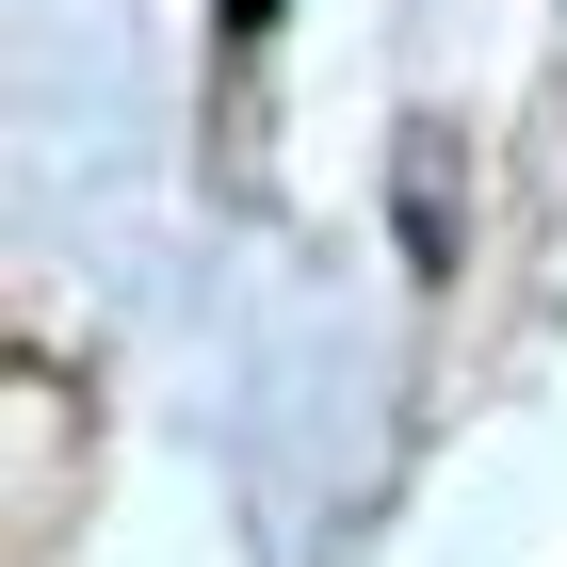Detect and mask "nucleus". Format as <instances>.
Here are the masks:
<instances>
[{
  "instance_id": "f257e3e1",
  "label": "nucleus",
  "mask_w": 567,
  "mask_h": 567,
  "mask_svg": "<svg viewBox=\"0 0 567 567\" xmlns=\"http://www.w3.org/2000/svg\"><path fill=\"white\" fill-rule=\"evenodd\" d=\"M227 17H276V0H227Z\"/></svg>"
}]
</instances>
